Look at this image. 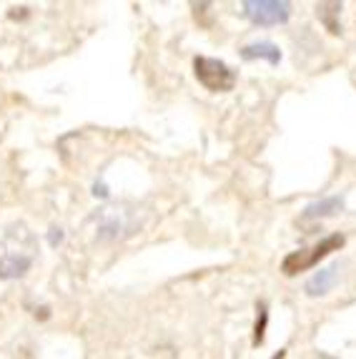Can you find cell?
Returning <instances> with one entry per match:
<instances>
[{
  "mask_svg": "<svg viewBox=\"0 0 356 359\" xmlns=\"http://www.w3.org/2000/svg\"><path fill=\"white\" fill-rule=\"evenodd\" d=\"M344 246V236L341 233H334V236H327V239H321L319 244H314L311 249H301V252H291L289 257L281 262V269L284 274L294 276L299 271H306L311 266L321 262L324 257H329L331 252H338Z\"/></svg>",
  "mask_w": 356,
  "mask_h": 359,
  "instance_id": "cell-1",
  "label": "cell"
},
{
  "mask_svg": "<svg viewBox=\"0 0 356 359\" xmlns=\"http://www.w3.org/2000/svg\"><path fill=\"white\" fill-rule=\"evenodd\" d=\"M193 73H196L198 83H201L203 88L214 90V93H226V90H231L233 86H236V73L219 58L198 55V58L193 60Z\"/></svg>",
  "mask_w": 356,
  "mask_h": 359,
  "instance_id": "cell-2",
  "label": "cell"
},
{
  "mask_svg": "<svg viewBox=\"0 0 356 359\" xmlns=\"http://www.w3.org/2000/svg\"><path fill=\"white\" fill-rule=\"evenodd\" d=\"M241 8L254 25H281L291 15V3L286 0H244Z\"/></svg>",
  "mask_w": 356,
  "mask_h": 359,
  "instance_id": "cell-3",
  "label": "cell"
},
{
  "mask_svg": "<svg viewBox=\"0 0 356 359\" xmlns=\"http://www.w3.org/2000/svg\"><path fill=\"white\" fill-rule=\"evenodd\" d=\"M241 58L244 60H266L271 66H279L281 60V48L276 43H268V41H256V43H249L241 48Z\"/></svg>",
  "mask_w": 356,
  "mask_h": 359,
  "instance_id": "cell-4",
  "label": "cell"
},
{
  "mask_svg": "<svg viewBox=\"0 0 356 359\" xmlns=\"http://www.w3.org/2000/svg\"><path fill=\"white\" fill-rule=\"evenodd\" d=\"M30 264H33V259L23 252L3 254L0 257V279H18V276H23L30 269Z\"/></svg>",
  "mask_w": 356,
  "mask_h": 359,
  "instance_id": "cell-5",
  "label": "cell"
},
{
  "mask_svg": "<svg viewBox=\"0 0 356 359\" xmlns=\"http://www.w3.org/2000/svg\"><path fill=\"white\" fill-rule=\"evenodd\" d=\"M336 282H338L336 266L319 269V271H314V276L306 282V294H309V297H324V294H329L334 287H336Z\"/></svg>",
  "mask_w": 356,
  "mask_h": 359,
  "instance_id": "cell-6",
  "label": "cell"
},
{
  "mask_svg": "<svg viewBox=\"0 0 356 359\" xmlns=\"http://www.w3.org/2000/svg\"><path fill=\"white\" fill-rule=\"evenodd\" d=\"M344 206V198L341 196H324L319 201H311L306 209H303V219L306 222H314V219H329V216L338 214Z\"/></svg>",
  "mask_w": 356,
  "mask_h": 359,
  "instance_id": "cell-7",
  "label": "cell"
},
{
  "mask_svg": "<svg viewBox=\"0 0 356 359\" xmlns=\"http://www.w3.org/2000/svg\"><path fill=\"white\" fill-rule=\"evenodd\" d=\"M266 322H268V311H266V306H261V309H259V319H256L254 344H261V341H263V332H266Z\"/></svg>",
  "mask_w": 356,
  "mask_h": 359,
  "instance_id": "cell-8",
  "label": "cell"
},
{
  "mask_svg": "<svg viewBox=\"0 0 356 359\" xmlns=\"http://www.w3.org/2000/svg\"><path fill=\"white\" fill-rule=\"evenodd\" d=\"M63 241V233H60V229H50V244H60Z\"/></svg>",
  "mask_w": 356,
  "mask_h": 359,
  "instance_id": "cell-9",
  "label": "cell"
}]
</instances>
